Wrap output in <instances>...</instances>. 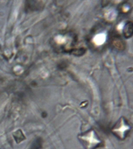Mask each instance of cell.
I'll return each instance as SVG.
<instances>
[{"instance_id": "1", "label": "cell", "mask_w": 133, "mask_h": 149, "mask_svg": "<svg viewBox=\"0 0 133 149\" xmlns=\"http://www.w3.org/2000/svg\"><path fill=\"white\" fill-rule=\"evenodd\" d=\"M80 140L87 149H93L100 143V141L92 130L80 135Z\"/></svg>"}, {"instance_id": "2", "label": "cell", "mask_w": 133, "mask_h": 149, "mask_svg": "<svg viewBox=\"0 0 133 149\" xmlns=\"http://www.w3.org/2000/svg\"><path fill=\"white\" fill-rule=\"evenodd\" d=\"M129 130V127L123 118L121 119L115 124L113 129L114 134L120 139H123L126 137Z\"/></svg>"}, {"instance_id": "3", "label": "cell", "mask_w": 133, "mask_h": 149, "mask_svg": "<svg viewBox=\"0 0 133 149\" xmlns=\"http://www.w3.org/2000/svg\"><path fill=\"white\" fill-rule=\"evenodd\" d=\"M38 1H28L25 3V10L27 12L36 11L39 9V5Z\"/></svg>"}, {"instance_id": "4", "label": "cell", "mask_w": 133, "mask_h": 149, "mask_svg": "<svg viewBox=\"0 0 133 149\" xmlns=\"http://www.w3.org/2000/svg\"><path fill=\"white\" fill-rule=\"evenodd\" d=\"M43 141L40 137L35 139L31 144V149H41L42 147Z\"/></svg>"}, {"instance_id": "5", "label": "cell", "mask_w": 133, "mask_h": 149, "mask_svg": "<svg viewBox=\"0 0 133 149\" xmlns=\"http://www.w3.org/2000/svg\"><path fill=\"white\" fill-rule=\"evenodd\" d=\"M13 136L17 143H19L24 140L25 138L21 130H18L13 134Z\"/></svg>"}, {"instance_id": "6", "label": "cell", "mask_w": 133, "mask_h": 149, "mask_svg": "<svg viewBox=\"0 0 133 149\" xmlns=\"http://www.w3.org/2000/svg\"><path fill=\"white\" fill-rule=\"evenodd\" d=\"M105 36L103 34L98 35L95 38V43L99 45L103 44L105 41Z\"/></svg>"}]
</instances>
